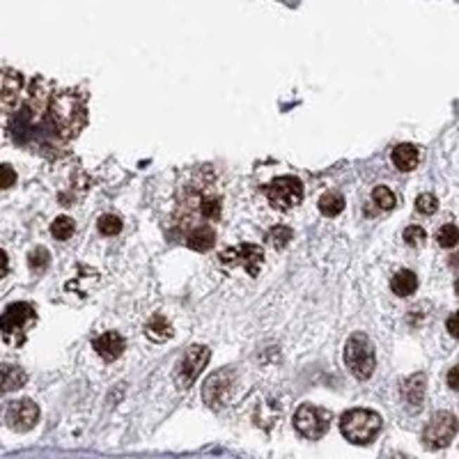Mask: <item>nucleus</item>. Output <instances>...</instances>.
<instances>
[{
  "label": "nucleus",
  "mask_w": 459,
  "mask_h": 459,
  "mask_svg": "<svg viewBox=\"0 0 459 459\" xmlns=\"http://www.w3.org/2000/svg\"><path fill=\"white\" fill-rule=\"evenodd\" d=\"M85 119H88L85 99L79 92L65 90L51 99V122H53L56 134L60 138L69 141V138L79 136V131L85 127Z\"/></svg>",
  "instance_id": "nucleus-1"
},
{
  "label": "nucleus",
  "mask_w": 459,
  "mask_h": 459,
  "mask_svg": "<svg viewBox=\"0 0 459 459\" xmlns=\"http://www.w3.org/2000/svg\"><path fill=\"white\" fill-rule=\"evenodd\" d=\"M381 415L372 409H349L340 415V432L349 444L368 446L381 432Z\"/></svg>",
  "instance_id": "nucleus-2"
},
{
  "label": "nucleus",
  "mask_w": 459,
  "mask_h": 459,
  "mask_svg": "<svg viewBox=\"0 0 459 459\" xmlns=\"http://www.w3.org/2000/svg\"><path fill=\"white\" fill-rule=\"evenodd\" d=\"M344 366L361 381H366L375 375L377 354H375V344H372V340L366 333H354L344 342Z\"/></svg>",
  "instance_id": "nucleus-3"
},
{
  "label": "nucleus",
  "mask_w": 459,
  "mask_h": 459,
  "mask_svg": "<svg viewBox=\"0 0 459 459\" xmlns=\"http://www.w3.org/2000/svg\"><path fill=\"white\" fill-rule=\"evenodd\" d=\"M37 319V313L30 303H12V306L5 308L3 313V322H0V328H3V340L12 347H21L25 342V331L28 326L34 324Z\"/></svg>",
  "instance_id": "nucleus-4"
},
{
  "label": "nucleus",
  "mask_w": 459,
  "mask_h": 459,
  "mask_svg": "<svg viewBox=\"0 0 459 459\" xmlns=\"http://www.w3.org/2000/svg\"><path fill=\"white\" fill-rule=\"evenodd\" d=\"M331 420H333V413L315 404H301L297 413H294V427L306 439H313V441L326 434L328 427H331Z\"/></svg>",
  "instance_id": "nucleus-5"
},
{
  "label": "nucleus",
  "mask_w": 459,
  "mask_h": 459,
  "mask_svg": "<svg viewBox=\"0 0 459 459\" xmlns=\"http://www.w3.org/2000/svg\"><path fill=\"white\" fill-rule=\"evenodd\" d=\"M209 356L212 351L202 347V344H193V347H188L184 356L179 358L177 368H175V384L181 391H186L195 384V379L200 377L202 368L209 363Z\"/></svg>",
  "instance_id": "nucleus-6"
},
{
  "label": "nucleus",
  "mask_w": 459,
  "mask_h": 459,
  "mask_svg": "<svg viewBox=\"0 0 459 459\" xmlns=\"http://www.w3.org/2000/svg\"><path fill=\"white\" fill-rule=\"evenodd\" d=\"M459 429L457 418L450 411H439L429 418L425 432H422V444L429 450H441L450 446V441L455 439Z\"/></svg>",
  "instance_id": "nucleus-7"
},
{
  "label": "nucleus",
  "mask_w": 459,
  "mask_h": 459,
  "mask_svg": "<svg viewBox=\"0 0 459 459\" xmlns=\"http://www.w3.org/2000/svg\"><path fill=\"white\" fill-rule=\"evenodd\" d=\"M264 193L269 198L271 207H276V209H280V212H287L303 200V184L297 177L285 175V177L273 179L271 184H266Z\"/></svg>",
  "instance_id": "nucleus-8"
},
{
  "label": "nucleus",
  "mask_w": 459,
  "mask_h": 459,
  "mask_svg": "<svg viewBox=\"0 0 459 459\" xmlns=\"http://www.w3.org/2000/svg\"><path fill=\"white\" fill-rule=\"evenodd\" d=\"M219 262L223 266L241 264L248 271V276H253V278H255V276L259 273V266H262V262H264V250H262V246H257V244L232 246V248H225L223 253L219 255Z\"/></svg>",
  "instance_id": "nucleus-9"
},
{
  "label": "nucleus",
  "mask_w": 459,
  "mask_h": 459,
  "mask_svg": "<svg viewBox=\"0 0 459 459\" xmlns=\"http://www.w3.org/2000/svg\"><path fill=\"white\" fill-rule=\"evenodd\" d=\"M39 420V409L32 400H16L7 406L5 422L14 432H30Z\"/></svg>",
  "instance_id": "nucleus-10"
},
{
  "label": "nucleus",
  "mask_w": 459,
  "mask_h": 459,
  "mask_svg": "<svg viewBox=\"0 0 459 459\" xmlns=\"http://www.w3.org/2000/svg\"><path fill=\"white\" fill-rule=\"evenodd\" d=\"M232 379H235V372L232 370H223V372H214V375L205 381L202 386V400L216 409V406H223L228 402V397L232 393Z\"/></svg>",
  "instance_id": "nucleus-11"
},
{
  "label": "nucleus",
  "mask_w": 459,
  "mask_h": 459,
  "mask_svg": "<svg viewBox=\"0 0 459 459\" xmlns=\"http://www.w3.org/2000/svg\"><path fill=\"white\" fill-rule=\"evenodd\" d=\"M400 393H402V400L406 404V409H409L411 413H415L420 409L422 400H425V375H420V372L411 375L402 384Z\"/></svg>",
  "instance_id": "nucleus-12"
},
{
  "label": "nucleus",
  "mask_w": 459,
  "mask_h": 459,
  "mask_svg": "<svg viewBox=\"0 0 459 459\" xmlns=\"http://www.w3.org/2000/svg\"><path fill=\"white\" fill-rule=\"evenodd\" d=\"M23 92V74L14 72V69H5L3 74V108L7 112H12L16 106H19Z\"/></svg>",
  "instance_id": "nucleus-13"
},
{
  "label": "nucleus",
  "mask_w": 459,
  "mask_h": 459,
  "mask_svg": "<svg viewBox=\"0 0 459 459\" xmlns=\"http://www.w3.org/2000/svg\"><path fill=\"white\" fill-rule=\"evenodd\" d=\"M92 347L103 361H115L122 356V351L127 349V342L117 331H108V333L99 335L97 340L92 342Z\"/></svg>",
  "instance_id": "nucleus-14"
},
{
  "label": "nucleus",
  "mask_w": 459,
  "mask_h": 459,
  "mask_svg": "<svg viewBox=\"0 0 459 459\" xmlns=\"http://www.w3.org/2000/svg\"><path fill=\"white\" fill-rule=\"evenodd\" d=\"M418 159H420L418 147L411 145V143H402L393 150V163H395V168L402 170V172L413 170L415 166H418Z\"/></svg>",
  "instance_id": "nucleus-15"
},
{
  "label": "nucleus",
  "mask_w": 459,
  "mask_h": 459,
  "mask_svg": "<svg viewBox=\"0 0 459 459\" xmlns=\"http://www.w3.org/2000/svg\"><path fill=\"white\" fill-rule=\"evenodd\" d=\"M214 244H216V232L209 225H198V228L190 230L186 237V246L198 250V253H205V250H209Z\"/></svg>",
  "instance_id": "nucleus-16"
},
{
  "label": "nucleus",
  "mask_w": 459,
  "mask_h": 459,
  "mask_svg": "<svg viewBox=\"0 0 459 459\" xmlns=\"http://www.w3.org/2000/svg\"><path fill=\"white\" fill-rule=\"evenodd\" d=\"M49 88H51V83H49L46 79H34V81H32L30 101H28V108H30V115H32V117H39L41 110L46 108Z\"/></svg>",
  "instance_id": "nucleus-17"
},
{
  "label": "nucleus",
  "mask_w": 459,
  "mask_h": 459,
  "mask_svg": "<svg viewBox=\"0 0 459 459\" xmlns=\"http://www.w3.org/2000/svg\"><path fill=\"white\" fill-rule=\"evenodd\" d=\"M391 290H393V294H397V297H402V299L411 297V294L418 290V276L409 269L397 271L391 280Z\"/></svg>",
  "instance_id": "nucleus-18"
},
{
  "label": "nucleus",
  "mask_w": 459,
  "mask_h": 459,
  "mask_svg": "<svg viewBox=\"0 0 459 459\" xmlns=\"http://www.w3.org/2000/svg\"><path fill=\"white\" fill-rule=\"evenodd\" d=\"M172 333H175L172 331V324L163 315H154L145 326V335L154 342H166L172 337Z\"/></svg>",
  "instance_id": "nucleus-19"
},
{
  "label": "nucleus",
  "mask_w": 459,
  "mask_h": 459,
  "mask_svg": "<svg viewBox=\"0 0 459 459\" xmlns=\"http://www.w3.org/2000/svg\"><path fill=\"white\" fill-rule=\"evenodd\" d=\"M342 209H344V195L342 193H335V190H331V193H324L322 198H319V212H322L324 216H328V219L342 214Z\"/></svg>",
  "instance_id": "nucleus-20"
},
{
  "label": "nucleus",
  "mask_w": 459,
  "mask_h": 459,
  "mask_svg": "<svg viewBox=\"0 0 459 459\" xmlns=\"http://www.w3.org/2000/svg\"><path fill=\"white\" fill-rule=\"evenodd\" d=\"M25 381H28V375H25L21 368L5 366V370H3V386H5V393L14 391V388H21Z\"/></svg>",
  "instance_id": "nucleus-21"
},
{
  "label": "nucleus",
  "mask_w": 459,
  "mask_h": 459,
  "mask_svg": "<svg viewBox=\"0 0 459 459\" xmlns=\"http://www.w3.org/2000/svg\"><path fill=\"white\" fill-rule=\"evenodd\" d=\"M266 239H269V244L273 248H285L294 239V232H292V228H287V225H276V228L269 230Z\"/></svg>",
  "instance_id": "nucleus-22"
},
{
  "label": "nucleus",
  "mask_w": 459,
  "mask_h": 459,
  "mask_svg": "<svg viewBox=\"0 0 459 459\" xmlns=\"http://www.w3.org/2000/svg\"><path fill=\"white\" fill-rule=\"evenodd\" d=\"M51 235H53L58 241H67L74 235V221L69 216H60L53 223H51Z\"/></svg>",
  "instance_id": "nucleus-23"
},
{
  "label": "nucleus",
  "mask_w": 459,
  "mask_h": 459,
  "mask_svg": "<svg viewBox=\"0 0 459 459\" xmlns=\"http://www.w3.org/2000/svg\"><path fill=\"white\" fill-rule=\"evenodd\" d=\"M437 241L441 248H455L459 244V228L453 223L444 225V228H439L437 232Z\"/></svg>",
  "instance_id": "nucleus-24"
},
{
  "label": "nucleus",
  "mask_w": 459,
  "mask_h": 459,
  "mask_svg": "<svg viewBox=\"0 0 459 459\" xmlns=\"http://www.w3.org/2000/svg\"><path fill=\"white\" fill-rule=\"evenodd\" d=\"M372 202H375L379 209L388 212V209H393L397 200H395V193L388 186H377L372 190Z\"/></svg>",
  "instance_id": "nucleus-25"
},
{
  "label": "nucleus",
  "mask_w": 459,
  "mask_h": 459,
  "mask_svg": "<svg viewBox=\"0 0 459 459\" xmlns=\"http://www.w3.org/2000/svg\"><path fill=\"white\" fill-rule=\"evenodd\" d=\"M97 228L101 235H106V237H115L122 232V221L117 219V216H112V214H103L101 219L97 221Z\"/></svg>",
  "instance_id": "nucleus-26"
},
{
  "label": "nucleus",
  "mask_w": 459,
  "mask_h": 459,
  "mask_svg": "<svg viewBox=\"0 0 459 459\" xmlns=\"http://www.w3.org/2000/svg\"><path fill=\"white\" fill-rule=\"evenodd\" d=\"M200 212H202L205 219H209V221L221 219V212H223L221 198H202V202H200Z\"/></svg>",
  "instance_id": "nucleus-27"
},
{
  "label": "nucleus",
  "mask_w": 459,
  "mask_h": 459,
  "mask_svg": "<svg viewBox=\"0 0 459 459\" xmlns=\"http://www.w3.org/2000/svg\"><path fill=\"white\" fill-rule=\"evenodd\" d=\"M427 239V232L420 228V225H409V228L404 230V244L411 246V248H418L425 244Z\"/></svg>",
  "instance_id": "nucleus-28"
},
{
  "label": "nucleus",
  "mask_w": 459,
  "mask_h": 459,
  "mask_svg": "<svg viewBox=\"0 0 459 459\" xmlns=\"http://www.w3.org/2000/svg\"><path fill=\"white\" fill-rule=\"evenodd\" d=\"M49 262H51V257H49V250L46 248H34L32 253L28 255V266L32 271H44L46 266H49Z\"/></svg>",
  "instance_id": "nucleus-29"
},
{
  "label": "nucleus",
  "mask_w": 459,
  "mask_h": 459,
  "mask_svg": "<svg viewBox=\"0 0 459 459\" xmlns=\"http://www.w3.org/2000/svg\"><path fill=\"white\" fill-rule=\"evenodd\" d=\"M415 209H418L420 214H425V216H432L437 209H439V202H437V195H432V193H422L415 198Z\"/></svg>",
  "instance_id": "nucleus-30"
},
{
  "label": "nucleus",
  "mask_w": 459,
  "mask_h": 459,
  "mask_svg": "<svg viewBox=\"0 0 459 459\" xmlns=\"http://www.w3.org/2000/svg\"><path fill=\"white\" fill-rule=\"evenodd\" d=\"M446 328H448V333L453 335V337H459V313H455V315L448 317Z\"/></svg>",
  "instance_id": "nucleus-31"
},
{
  "label": "nucleus",
  "mask_w": 459,
  "mask_h": 459,
  "mask_svg": "<svg viewBox=\"0 0 459 459\" xmlns=\"http://www.w3.org/2000/svg\"><path fill=\"white\" fill-rule=\"evenodd\" d=\"M448 386L453 388V391H459V366L450 368V372H448Z\"/></svg>",
  "instance_id": "nucleus-32"
},
{
  "label": "nucleus",
  "mask_w": 459,
  "mask_h": 459,
  "mask_svg": "<svg viewBox=\"0 0 459 459\" xmlns=\"http://www.w3.org/2000/svg\"><path fill=\"white\" fill-rule=\"evenodd\" d=\"M3 175H5V179H3V188H10L12 184H14V179H16V175H14V170H12V166H3Z\"/></svg>",
  "instance_id": "nucleus-33"
},
{
  "label": "nucleus",
  "mask_w": 459,
  "mask_h": 459,
  "mask_svg": "<svg viewBox=\"0 0 459 459\" xmlns=\"http://www.w3.org/2000/svg\"><path fill=\"white\" fill-rule=\"evenodd\" d=\"M0 257H3V273L7 276V271H10V259H7V253H0Z\"/></svg>",
  "instance_id": "nucleus-34"
},
{
  "label": "nucleus",
  "mask_w": 459,
  "mask_h": 459,
  "mask_svg": "<svg viewBox=\"0 0 459 459\" xmlns=\"http://www.w3.org/2000/svg\"><path fill=\"white\" fill-rule=\"evenodd\" d=\"M455 292L459 294V278H457V283H455Z\"/></svg>",
  "instance_id": "nucleus-35"
}]
</instances>
